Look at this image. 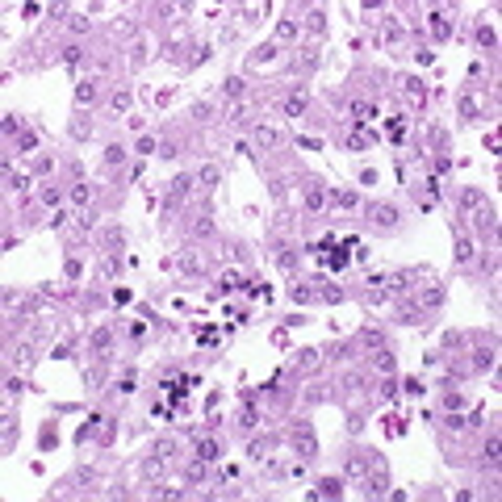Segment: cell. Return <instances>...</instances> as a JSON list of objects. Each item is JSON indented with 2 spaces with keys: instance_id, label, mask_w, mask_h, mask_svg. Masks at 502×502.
Wrapping results in <instances>:
<instances>
[{
  "instance_id": "obj_1",
  "label": "cell",
  "mask_w": 502,
  "mask_h": 502,
  "mask_svg": "<svg viewBox=\"0 0 502 502\" xmlns=\"http://www.w3.org/2000/svg\"><path fill=\"white\" fill-rule=\"evenodd\" d=\"M293 452L301 456V460H310V456H318V439H314L306 427H297V435H293Z\"/></svg>"
},
{
  "instance_id": "obj_2",
  "label": "cell",
  "mask_w": 502,
  "mask_h": 502,
  "mask_svg": "<svg viewBox=\"0 0 502 502\" xmlns=\"http://www.w3.org/2000/svg\"><path fill=\"white\" fill-rule=\"evenodd\" d=\"M188 188H193V176H176V180H172V188H168V209L180 205V197L188 193Z\"/></svg>"
},
{
  "instance_id": "obj_3",
  "label": "cell",
  "mask_w": 502,
  "mask_h": 502,
  "mask_svg": "<svg viewBox=\"0 0 502 502\" xmlns=\"http://www.w3.org/2000/svg\"><path fill=\"white\" fill-rule=\"evenodd\" d=\"M435 306H444V285H427L419 297V310H435Z\"/></svg>"
},
{
  "instance_id": "obj_4",
  "label": "cell",
  "mask_w": 502,
  "mask_h": 502,
  "mask_svg": "<svg viewBox=\"0 0 502 502\" xmlns=\"http://www.w3.org/2000/svg\"><path fill=\"white\" fill-rule=\"evenodd\" d=\"M372 222L377 226H393L398 222V209L393 205H372Z\"/></svg>"
},
{
  "instance_id": "obj_5",
  "label": "cell",
  "mask_w": 502,
  "mask_h": 502,
  "mask_svg": "<svg viewBox=\"0 0 502 502\" xmlns=\"http://www.w3.org/2000/svg\"><path fill=\"white\" fill-rule=\"evenodd\" d=\"M360 348H372V352H385V335L381 331H360Z\"/></svg>"
},
{
  "instance_id": "obj_6",
  "label": "cell",
  "mask_w": 502,
  "mask_h": 502,
  "mask_svg": "<svg viewBox=\"0 0 502 502\" xmlns=\"http://www.w3.org/2000/svg\"><path fill=\"white\" fill-rule=\"evenodd\" d=\"M301 109H306V88H297L293 97L285 101V117H301Z\"/></svg>"
},
{
  "instance_id": "obj_7",
  "label": "cell",
  "mask_w": 502,
  "mask_h": 502,
  "mask_svg": "<svg viewBox=\"0 0 502 502\" xmlns=\"http://www.w3.org/2000/svg\"><path fill=\"white\" fill-rule=\"evenodd\" d=\"M197 456H201V460H218V456H222L218 439H201V444H197Z\"/></svg>"
},
{
  "instance_id": "obj_8",
  "label": "cell",
  "mask_w": 502,
  "mask_h": 502,
  "mask_svg": "<svg viewBox=\"0 0 502 502\" xmlns=\"http://www.w3.org/2000/svg\"><path fill=\"white\" fill-rule=\"evenodd\" d=\"M306 205H310V209H322V205H327V188H322V184L310 188V193H306Z\"/></svg>"
},
{
  "instance_id": "obj_9",
  "label": "cell",
  "mask_w": 502,
  "mask_h": 502,
  "mask_svg": "<svg viewBox=\"0 0 502 502\" xmlns=\"http://www.w3.org/2000/svg\"><path fill=\"white\" fill-rule=\"evenodd\" d=\"M318 494H322V498H339V494H343V486H339L335 477H322V481H318Z\"/></svg>"
},
{
  "instance_id": "obj_10",
  "label": "cell",
  "mask_w": 502,
  "mask_h": 502,
  "mask_svg": "<svg viewBox=\"0 0 502 502\" xmlns=\"http://www.w3.org/2000/svg\"><path fill=\"white\" fill-rule=\"evenodd\" d=\"M431 25H435V38H448V34H452V25H448L444 13H431Z\"/></svg>"
},
{
  "instance_id": "obj_11",
  "label": "cell",
  "mask_w": 502,
  "mask_h": 502,
  "mask_svg": "<svg viewBox=\"0 0 502 502\" xmlns=\"http://www.w3.org/2000/svg\"><path fill=\"white\" fill-rule=\"evenodd\" d=\"M184 477H188V481H205V460L197 456L193 464H188V469H184Z\"/></svg>"
},
{
  "instance_id": "obj_12",
  "label": "cell",
  "mask_w": 502,
  "mask_h": 502,
  "mask_svg": "<svg viewBox=\"0 0 502 502\" xmlns=\"http://www.w3.org/2000/svg\"><path fill=\"white\" fill-rule=\"evenodd\" d=\"M92 97H97V84H92V80H84V84L76 88V101H80V105H88Z\"/></svg>"
},
{
  "instance_id": "obj_13",
  "label": "cell",
  "mask_w": 502,
  "mask_h": 502,
  "mask_svg": "<svg viewBox=\"0 0 502 502\" xmlns=\"http://www.w3.org/2000/svg\"><path fill=\"white\" fill-rule=\"evenodd\" d=\"M109 339H113V331H109V327H101L97 335H92V352H105V348H109Z\"/></svg>"
},
{
  "instance_id": "obj_14",
  "label": "cell",
  "mask_w": 502,
  "mask_h": 502,
  "mask_svg": "<svg viewBox=\"0 0 502 502\" xmlns=\"http://www.w3.org/2000/svg\"><path fill=\"white\" fill-rule=\"evenodd\" d=\"M218 176H222V172H218V164H205L197 180H201V184H218Z\"/></svg>"
},
{
  "instance_id": "obj_15",
  "label": "cell",
  "mask_w": 502,
  "mask_h": 502,
  "mask_svg": "<svg viewBox=\"0 0 502 502\" xmlns=\"http://www.w3.org/2000/svg\"><path fill=\"white\" fill-rule=\"evenodd\" d=\"M456 260H460V264L473 260V243H469V239H460V243H456Z\"/></svg>"
},
{
  "instance_id": "obj_16",
  "label": "cell",
  "mask_w": 502,
  "mask_h": 502,
  "mask_svg": "<svg viewBox=\"0 0 502 502\" xmlns=\"http://www.w3.org/2000/svg\"><path fill=\"white\" fill-rule=\"evenodd\" d=\"M322 301L339 306V301H343V289H339V285H322Z\"/></svg>"
},
{
  "instance_id": "obj_17",
  "label": "cell",
  "mask_w": 502,
  "mask_h": 502,
  "mask_svg": "<svg viewBox=\"0 0 502 502\" xmlns=\"http://www.w3.org/2000/svg\"><path fill=\"white\" fill-rule=\"evenodd\" d=\"M180 268H184V272H197V268H201V260L193 256V251H184V256H180Z\"/></svg>"
},
{
  "instance_id": "obj_18",
  "label": "cell",
  "mask_w": 502,
  "mask_h": 502,
  "mask_svg": "<svg viewBox=\"0 0 502 502\" xmlns=\"http://www.w3.org/2000/svg\"><path fill=\"white\" fill-rule=\"evenodd\" d=\"M71 197H76V201H80V205H84V201H88V197H92V188H88V184H84V180H80V184H76V188H71Z\"/></svg>"
},
{
  "instance_id": "obj_19",
  "label": "cell",
  "mask_w": 502,
  "mask_h": 502,
  "mask_svg": "<svg viewBox=\"0 0 502 502\" xmlns=\"http://www.w3.org/2000/svg\"><path fill=\"white\" fill-rule=\"evenodd\" d=\"M486 460H490V464L498 460V435H490V439H486Z\"/></svg>"
},
{
  "instance_id": "obj_20",
  "label": "cell",
  "mask_w": 502,
  "mask_h": 502,
  "mask_svg": "<svg viewBox=\"0 0 502 502\" xmlns=\"http://www.w3.org/2000/svg\"><path fill=\"white\" fill-rule=\"evenodd\" d=\"M423 318V310H415V306H402V322H419Z\"/></svg>"
},
{
  "instance_id": "obj_21",
  "label": "cell",
  "mask_w": 502,
  "mask_h": 502,
  "mask_svg": "<svg viewBox=\"0 0 502 502\" xmlns=\"http://www.w3.org/2000/svg\"><path fill=\"white\" fill-rule=\"evenodd\" d=\"M276 260H280V268H293V264H297V256H293L289 247H280V256H276Z\"/></svg>"
},
{
  "instance_id": "obj_22",
  "label": "cell",
  "mask_w": 502,
  "mask_h": 502,
  "mask_svg": "<svg viewBox=\"0 0 502 502\" xmlns=\"http://www.w3.org/2000/svg\"><path fill=\"white\" fill-rule=\"evenodd\" d=\"M460 113H464V117H477V101L464 97V101H460Z\"/></svg>"
},
{
  "instance_id": "obj_23",
  "label": "cell",
  "mask_w": 502,
  "mask_h": 502,
  "mask_svg": "<svg viewBox=\"0 0 502 502\" xmlns=\"http://www.w3.org/2000/svg\"><path fill=\"white\" fill-rule=\"evenodd\" d=\"M335 201H339V205H343V209H356V193H352V188H348V193H339V197H335Z\"/></svg>"
},
{
  "instance_id": "obj_24",
  "label": "cell",
  "mask_w": 502,
  "mask_h": 502,
  "mask_svg": "<svg viewBox=\"0 0 502 502\" xmlns=\"http://www.w3.org/2000/svg\"><path fill=\"white\" fill-rule=\"evenodd\" d=\"M477 42H481V46H494V29H490V25L477 29Z\"/></svg>"
},
{
  "instance_id": "obj_25",
  "label": "cell",
  "mask_w": 502,
  "mask_h": 502,
  "mask_svg": "<svg viewBox=\"0 0 502 502\" xmlns=\"http://www.w3.org/2000/svg\"><path fill=\"white\" fill-rule=\"evenodd\" d=\"M209 230H213L209 218H197V222H193V235H209Z\"/></svg>"
},
{
  "instance_id": "obj_26",
  "label": "cell",
  "mask_w": 502,
  "mask_h": 502,
  "mask_svg": "<svg viewBox=\"0 0 502 502\" xmlns=\"http://www.w3.org/2000/svg\"><path fill=\"white\" fill-rule=\"evenodd\" d=\"M256 138H260V142H264V147H272V142H276V134H272V130H268V126H260V130H256Z\"/></svg>"
},
{
  "instance_id": "obj_27",
  "label": "cell",
  "mask_w": 502,
  "mask_h": 502,
  "mask_svg": "<svg viewBox=\"0 0 502 502\" xmlns=\"http://www.w3.org/2000/svg\"><path fill=\"white\" fill-rule=\"evenodd\" d=\"M385 490V477L381 473H372V481H368V494H381Z\"/></svg>"
},
{
  "instance_id": "obj_28",
  "label": "cell",
  "mask_w": 502,
  "mask_h": 502,
  "mask_svg": "<svg viewBox=\"0 0 502 502\" xmlns=\"http://www.w3.org/2000/svg\"><path fill=\"white\" fill-rule=\"evenodd\" d=\"M310 297H314V289H306V285H297V289H293V301H310Z\"/></svg>"
},
{
  "instance_id": "obj_29",
  "label": "cell",
  "mask_w": 502,
  "mask_h": 502,
  "mask_svg": "<svg viewBox=\"0 0 502 502\" xmlns=\"http://www.w3.org/2000/svg\"><path fill=\"white\" fill-rule=\"evenodd\" d=\"M17 130H21V121H17L13 113H9V117H5V134H17Z\"/></svg>"
},
{
  "instance_id": "obj_30",
  "label": "cell",
  "mask_w": 502,
  "mask_h": 502,
  "mask_svg": "<svg viewBox=\"0 0 502 502\" xmlns=\"http://www.w3.org/2000/svg\"><path fill=\"white\" fill-rule=\"evenodd\" d=\"M121 155H126L121 147H109V151H105V159H109V164H121Z\"/></svg>"
},
{
  "instance_id": "obj_31",
  "label": "cell",
  "mask_w": 502,
  "mask_h": 502,
  "mask_svg": "<svg viewBox=\"0 0 502 502\" xmlns=\"http://www.w3.org/2000/svg\"><path fill=\"white\" fill-rule=\"evenodd\" d=\"M42 448H46V452L55 448V427H46V431H42Z\"/></svg>"
},
{
  "instance_id": "obj_32",
  "label": "cell",
  "mask_w": 502,
  "mask_h": 502,
  "mask_svg": "<svg viewBox=\"0 0 502 502\" xmlns=\"http://www.w3.org/2000/svg\"><path fill=\"white\" fill-rule=\"evenodd\" d=\"M193 117H197V121H205V117H209V105H205V101H201V105H193Z\"/></svg>"
},
{
  "instance_id": "obj_33",
  "label": "cell",
  "mask_w": 502,
  "mask_h": 502,
  "mask_svg": "<svg viewBox=\"0 0 502 502\" xmlns=\"http://www.w3.org/2000/svg\"><path fill=\"white\" fill-rule=\"evenodd\" d=\"M494 364V352H477V368H490Z\"/></svg>"
}]
</instances>
